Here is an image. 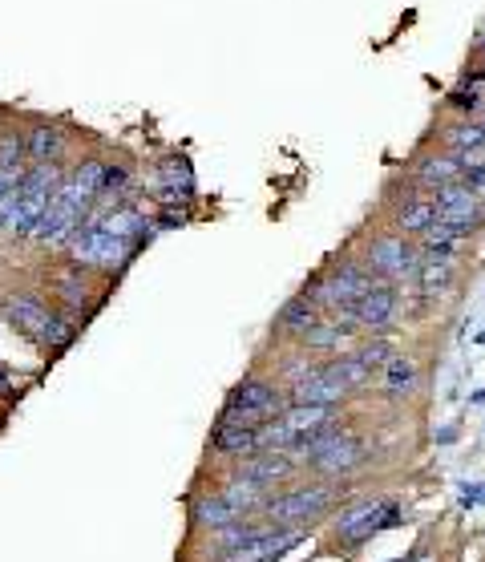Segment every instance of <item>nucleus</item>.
Returning <instances> with one entry per match:
<instances>
[{"instance_id":"18","label":"nucleus","mask_w":485,"mask_h":562,"mask_svg":"<svg viewBox=\"0 0 485 562\" xmlns=\"http://www.w3.org/2000/svg\"><path fill=\"white\" fill-rule=\"evenodd\" d=\"M243 518V510H235L223 494H215V498H203V502H194V522L199 526H211V530H219V526H231V522H239Z\"/></svg>"},{"instance_id":"28","label":"nucleus","mask_w":485,"mask_h":562,"mask_svg":"<svg viewBox=\"0 0 485 562\" xmlns=\"http://www.w3.org/2000/svg\"><path fill=\"white\" fill-rule=\"evenodd\" d=\"M21 178H25V174H9V170H0V199H5V195L13 191V186L21 182Z\"/></svg>"},{"instance_id":"9","label":"nucleus","mask_w":485,"mask_h":562,"mask_svg":"<svg viewBox=\"0 0 485 562\" xmlns=\"http://www.w3.org/2000/svg\"><path fill=\"white\" fill-rule=\"evenodd\" d=\"M401 522V510L393 506V502H364V506H356V510H348L344 518H340V526H336V534H340V542H364V538H372L376 530H384V526H397Z\"/></svg>"},{"instance_id":"25","label":"nucleus","mask_w":485,"mask_h":562,"mask_svg":"<svg viewBox=\"0 0 485 562\" xmlns=\"http://www.w3.org/2000/svg\"><path fill=\"white\" fill-rule=\"evenodd\" d=\"M481 142H485L481 122H457V126L445 130V150H453V154H465V158H469Z\"/></svg>"},{"instance_id":"22","label":"nucleus","mask_w":485,"mask_h":562,"mask_svg":"<svg viewBox=\"0 0 485 562\" xmlns=\"http://www.w3.org/2000/svg\"><path fill=\"white\" fill-rule=\"evenodd\" d=\"M352 332H356V328H352L348 320H340V316H336V320H316L312 332L304 336V344H308V348H340Z\"/></svg>"},{"instance_id":"27","label":"nucleus","mask_w":485,"mask_h":562,"mask_svg":"<svg viewBox=\"0 0 485 562\" xmlns=\"http://www.w3.org/2000/svg\"><path fill=\"white\" fill-rule=\"evenodd\" d=\"M449 102H453V106H461V110H469V114H473V110H481V98H477V89H469V93H465V89H457Z\"/></svg>"},{"instance_id":"19","label":"nucleus","mask_w":485,"mask_h":562,"mask_svg":"<svg viewBox=\"0 0 485 562\" xmlns=\"http://www.w3.org/2000/svg\"><path fill=\"white\" fill-rule=\"evenodd\" d=\"M417 279H421V292L441 296V292H449V288H453L457 267H453V259H425V263L417 267Z\"/></svg>"},{"instance_id":"23","label":"nucleus","mask_w":485,"mask_h":562,"mask_svg":"<svg viewBox=\"0 0 485 562\" xmlns=\"http://www.w3.org/2000/svg\"><path fill=\"white\" fill-rule=\"evenodd\" d=\"M57 296H61V304H65L69 312H89V304H93L89 284H85L77 271H61V275H57Z\"/></svg>"},{"instance_id":"12","label":"nucleus","mask_w":485,"mask_h":562,"mask_svg":"<svg viewBox=\"0 0 485 562\" xmlns=\"http://www.w3.org/2000/svg\"><path fill=\"white\" fill-rule=\"evenodd\" d=\"M85 223H97L106 235H114V239H122V243H142V235L154 227L142 211H134V207H114V211H106V215H97V219H85Z\"/></svg>"},{"instance_id":"8","label":"nucleus","mask_w":485,"mask_h":562,"mask_svg":"<svg viewBox=\"0 0 485 562\" xmlns=\"http://www.w3.org/2000/svg\"><path fill=\"white\" fill-rule=\"evenodd\" d=\"M393 312H397V292L388 288V284H372L356 304L340 308L336 316L348 320L352 328H372V332H380V328H388Z\"/></svg>"},{"instance_id":"30","label":"nucleus","mask_w":485,"mask_h":562,"mask_svg":"<svg viewBox=\"0 0 485 562\" xmlns=\"http://www.w3.org/2000/svg\"><path fill=\"white\" fill-rule=\"evenodd\" d=\"M477 498H481V490H477V486H465V490H461V502H465V506H469V502H477Z\"/></svg>"},{"instance_id":"1","label":"nucleus","mask_w":485,"mask_h":562,"mask_svg":"<svg viewBox=\"0 0 485 562\" xmlns=\"http://www.w3.org/2000/svg\"><path fill=\"white\" fill-rule=\"evenodd\" d=\"M0 312H5V320L21 332V336H29L37 348H45V352H61V348H69L73 344V336H77V324H69L65 316H57V312H49L41 300H33V296H9V300H0Z\"/></svg>"},{"instance_id":"24","label":"nucleus","mask_w":485,"mask_h":562,"mask_svg":"<svg viewBox=\"0 0 485 562\" xmlns=\"http://www.w3.org/2000/svg\"><path fill=\"white\" fill-rule=\"evenodd\" d=\"M437 219V207H433V199H413V203H405L401 211H397V227L405 231V235H425V227Z\"/></svg>"},{"instance_id":"15","label":"nucleus","mask_w":485,"mask_h":562,"mask_svg":"<svg viewBox=\"0 0 485 562\" xmlns=\"http://www.w3.org/2000/svg\"><path fill=\"white\" fill-rule=\"evenodd\" d=\"M320 320V308L308 300V296H296V300H287L283 304V312H279V332L283 336H308L312 332V324Z\"/></svg>"},{"instance_id":"7","label":"nucleus","mask_w":485,"mask_h":562,"mask_svg":"<svg viewBox=\"0 0 485 562\" xmlns=\"http://www.w3.org/2000/svg\"><path fill=\"white\" fill-rule=\"evenodd\" d=\"M364 267L384 279H409V275H417L421 263H417V251L401 235H380V239H372Z\"/></svg>"},{"instance_id":"17","label":"nucleus","mask_w":485,"mask_h":562,"mask_svg":"<svg viewBox=\"0 0 485 562\" xmlns=\"http://www.w3.org/2000/svg\"><path fill=\"white\" fill-rule=\"evenodd\" d=\"M384 389L393 397H409L417 389V364L409 356H388L384 364Z\"/></svg>"},{"instance_id":"2","label":"nucleus","mask_w":485,"mask_h":562,"mask_svg":"<svg viewBox=\"0 0 485 562\" xmlns=\"http://www.w3.org/2000/svg\"><path fill=\"white\" fill-rule=\"evenodd\" d=\"M283 409H287V397L275 389V381H259V377H251V381H239V385L231 389V397H227V405H223L219 425L259 429L263 421L279 417Z\"/></svg>"},{"instance_id":"31","label":"nucleus","mask_w":485,"mask_h":562,"mask_svg":"<svg viewBox=\"0 0 485 562\" xmlns=\"http://www.w3.org/2000/svg\"><path fill=\"white\" fill-rule=\"evenodd\" d=\"M477 45H481V49H485V29H481V33H477Z\"/></svg>"},{"instance_id":"4","label":"nucleus","mask_w":485,"mask_h":562,"mask_svg":"<svg viewBox=\"0 0 485 562\" xmlns=\"http://www.w3.org/2000/svg\"><path fill=\"white\" fill-rule=\"evenodd\" d=\"M368 445L360 441V437H352V433H344L340 425H328V429H320L300 453H304V461L312 465V470H320V474H348L352 465H360L368 453H364Z\"/></svg>"},{"instance_id":"29","label":"nucleus","mask_w":485,"mask_h":562,"mask_svg":"<svg viewBox=\"0 0 485 562\" xmlns=\"http://www.w3.org/2000/svg\"><path fill=\"white\" fill-rule=\"evenodd\" d=\"M182 219H186L182 211H166V215L158 219V227H162V231H170V227H182Z\"/></svg>"},{"instance_id":"10","label":"nucleus","mask_w":485,"mask_h":562,"mask_svg":"<svg viewBox=\"0 0 485 562\" xmlns=\"http://www.w3.org/2000/svg\"><path fill=\"white\" fill-rule=\"evenodd\" d=\"M344 397H348V389H344L336 377H328L324 364L312 372V377L296 381V385H291V393H287L291 405H336V401H344Z\"/></svg>"},{"instance_id":"11","label":"nucleus","mask_w":485,"mask_h":562,"mask_svg":"<svg viewBox=\"0 0 485 562\" xmlns=\"http://www.w3.org/2000/svg\"><path fill=\"white\" fill-rule=\"evenodd\" d=\"M291 470H296V461L287 457V449H259V453H251L243 461V478L247 482H259V486H275Z\"/></svg>"},{"instance_id":"13","label":"nucleus","mask_w":485,"mask_h":562,"mask_svg":"<svg viewBox=\"0 0 485 562\" xmlns=\"http://www.w3.org/2000/svg\"><path fill=\"white\" fill-rule=\"evenodd\" d=\"M25 154L33 162H61V154H65V130H57L53 122H37L25 134Z\"/></svg>"},{"instance_id":"14","label":"nucleus","mask_w":485,"mask_h":562,"mask_svg":"<svg viewBox=\"0 0 485 562\" xmlns=\"http://www.w3.org/2000/svg\"><path fill=\"white\" fill-rule=\"evenodd\" d=\"M461 170H465V154H453V150L429 154V158L417 162V182L421 186H445V182H457Z\"/></svg>"},{"instance_id":"5","label":"nucleus","mask_w":485,"mask_h":562,"mask_svg":"<svg viewBox=\"0 0 485 562\" xmlns=\"http://www.w3.org/2000/svg\"><path fill=\"white\" fill-rule=\"evenodd\" d=\"M368 288H372V271H368L364 263H340L336 271L320 275L312 288H304V296H308L316 308H332V312H340V308L356 304Z\"/></svg>"},{"instance_id":"6","label":"nucleus","mask_w":485,"mask_h":562,"mask_svg":"<svg viewBox=\"0 0 485 562\" xmlns=\"http://www.w3.org/2000/svg\"><path fill=\"white\" fill-rule=\"evenodd\" d=\"M336 498L332 486H312V490H296V494H283V498H267L259 510L275 522V526H296L304 518H316L320 510H328Z\"/></svg>"},{"instance_id":"20","label":"nucleus","mask_w":485,"mask_h":562,"mask_svg":"<svg viewBox=\"0 0 485 562\" xmlns=\"http://www.w3.org/2000/svg\"><path fill=\"white\" fill-rule=\"evenodd\" d=\"M324 372H328V377H336L348 393H352V389H360V385H368V377H372V368H368L356 352H352V356H336V360H328V364H324Z\"/></svg>"},{"instance_id":"3","label":"nucleus","mask_w":485,"mask_h":562,"mask_svg":"<svg viewBox=\"0 0 485 562\" xmlns=\"http://www.w3.org/2000/svg\"><path fill=\"white\" fill-rule=\"evenodd\" d=\"M65 251H69V259H73L77 267L114 271V267H126L138 247H134V243H122V239H114V235H106L97 223H81V227L69 235Z\"/></svg>"},{"instance_id":"32","label":"nucleus","mask_w":485,"mask_h":562,"mask_svg":"<svg viewBox=\"0 0 485 562\" xmlns=\"http://www.w3.org/2000/svg\"><path fill=\"white\" fill-rule=\"evenodd\" d=\"M413 562H429V558H425V554H417V558H413Z\"/></svg>"},{"instance_id":"16","label":"nucleus","mask_w":485,"mask_h":562,"mask_svg":"<svg viewBox=\"0 0 485 562\" xmlns=\"http://www.w3.org/2000/svg\"><path fill=\"white\" fill-rule=\"evenodd\" d=\"M211 445H215V453H227V457H239V453L251 457V453H259L255 429H243V425H215Z\"/></svg>"},{"instance_id":"26","label":"nucleus","mask_w":485,"mask_h":562,"mask_svg":"<svg viewBox=\"0 0 485 562\" xmlns=\"http://www.w3.org/2000/svg\"><path fill=\"white\" fill-rule=\"evenodd\" d=\"M356 356H360L368 368H380V364H388V356H393V344H388V340H372V344H364Z\"/></svg>"},{"instance_id":"21","label":"nucleus","mask_w":485,"mask_h":562,"mask_svg":"<svg viewBox=\"0 0 485 562\" xmlns=\"http://www.w3.org/2000/svg\"><path fill=\"white\" fill-rule=\"evenodd\" d=\"M25 138L17 126H0V170H9V174H25Z\"/></svg>"}]
</instances>
